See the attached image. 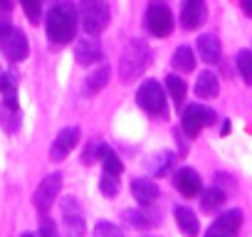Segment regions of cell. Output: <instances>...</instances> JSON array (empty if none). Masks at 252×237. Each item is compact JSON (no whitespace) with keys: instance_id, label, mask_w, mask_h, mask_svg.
I'll use <instances>...</instances> for the list:
<instances>
[{"instance_id":"1","label":"cell","mask_w":252,"mask_h":237,"mask_svg":"<svg viewBox=\"0 0 252 237\" xmlns=\"http://www.w3.org/2000/svg\"><path fill=\"white\" fill-rule=\"evenodd\" d=\"M79 28V8L74 0H52V5L45 15L47 40L52 45H67L74 40Z\"/></svg>"},{"instance_id":"2","label":"cell","mask_w":252,"mask_h":237,"mask_svg":"<svg viewBox=\"0 0 252 237\" xmlns=\"http://www.w3.org/2000/svg\"><path fill=\"white\" fill-rule=\"evenodd\" d=\"M151 62V47L144 40H131L124 47L121 59H119V77L121 82H131L144 74V69Z\"/></svg>"},{"instance_id":"3","label":"cell","mask_w":252,"mask_h":237,"mask_svg":"<svg viewBox=\"0 0 252 237\" xmlns=\"http://www.w3.org/2000/svg\"><path fill=\"white\" fill-rule=\"evenodd\" d=\"M0 52L10 62H23L30 55V45L23 30H18L8 15H0Z\"/></svg>"},{"instance_id":"4","label":"cell","mask_w":252,"mask_h":237,"mask_svg":"<svg viewBox=\"0 0 252 237\" xmlns=\"http://www.w3.org/2000/svg\"><path fill=\"white\" fill-rule=\"evenodd\" d=\"M109 3L106 0H79V23L87 35L96 37L109 28Z\"/></svg>"},{"instance_id":"5","label":"cell","mask_w":252,"mask_h":237,"mask_svg":"<svg viewBox=\"0 0 252 237\" xmlns=\"http://www.w3.org/2000/svg\"><path fill=\"white\" fill-rule=\"evenodd\" d=\"M136 101H139V106H141L149 116H154V118H166V114H168L166 91H163V87H161L156 79H146V82L139 87Z\"/></svg>"},{"instance_id":"6","label":"cell","mask_w":252,"mask_h":237,"mask_svg":"<svg viewBox=\"0 0 252 237\" xmlns=\"http://www.w3.org/2000/svg\"><path fill=\"white\" fill-rule=\"evenodd\" d=\"M215 111L205 104H190L183 109L181 114V131L188 136V139H195L205 126H213L215 124Z\"/></svg>"},{"instance_id":"7","label":"cell","mask_w":252,"mask_h":237,"mask_svg":"<svg viewBox=\"0 0 252 237\" xmlns=\"http://www.w3.org/2000/svg\"><path fill=\"white\" fill-rule=\"evenodd\" d=\"M146 28L154 37H168L173 32V13L166 0H151L146 8Z\"/></svg>"},{"instance_id":"8","label":"cell","mask_w":252,"mask_h":237,"mask_svg":"<svg viewBox=\"0 0 252 237\" xmlns=\"http://www.w3.org/2000/svg\"><path fill=\"white\" fill-rule=\"evenodd\" d=\"M60 190H62V173H50V176H45L42 183L37 185L35 195H32L35 207H37L40 212H47V210L55 205V200L60 198Z\"/></svg>"},{"instance_id":"9","label":"cell","mask_w":252,"mask_h":237,"mask_svg":"<svg viewBox=\"0 0 252 237\" xmlns=\"http://www.w3.org/2000/svg\"><path fill=\"white\" fill-rule=\"evenodd\" d=\"M62 222H64V230L69 237H82L84 235V210L82 205L77 203L74 195H67L62 198Z\"/></svg>"},{"instance_id":"10","label":"cell","mask_w":252,"mask_h":237,"mask_svg":"<svg viewBox=\"0 0 252 237\" xmlns=\"http://www.w3.org/2000/svg\"><path fill=\"white\" fill-rule=\"evenodd\" d=\"M79 136H82L79 126H64L50 146V161H64L74 151V146L79 144Z\"/></svg>"},{"instance_id":"11","label":"cell","mask_w":252,"mask_h":237,"mask_svg":"<svg viewBox=\"0 0 252 237\" xmlns=\"http://www.w3.org/2000/svg\"><path fill=\"white\" fill-rule=\"evenodd\" d=\"M208 20V5L205 0H183L181 3V25L186 30H198Z\"/></svg>"},{"instance_id":"12","label":"cell","mask_w":252,"mask_h":237,"mask_svg":"<svg viewBox=\"0 0 252 237\" xmlns=\"http://www.w3.org/2000/svg\"><path fill=\"white\" fill-rule=\"evenodd\" d=\"M173 185L183 198H198L203 193V180H200L198 171H193L188 166H183L173 173Z\"/></svg>"},{"instance_id":"13","label":"cell","mask_w":252,"mask_h":237,"mask_svg":"<svg viewBox=\"0 0 252 237\" xmlns=\"http://www.w3.org/2000/svg\"><path fill=\"white\" fill-rule=\"evenodd\" d=\"M74 59H77V64H82V67H89V64H96L99 59H104V50H101V45H99V40L96 37H87V40H79L77 45H74Z\"/></svg>"},{"instance_id":"14","label":"cell","mask_w":252,"mask_h":237,"mask_svg":"<svg viewBox=\"0 0 252 237\" xmlns=\"http://www.w3.org/2000/svg\"><path fill=\"white\" fill-rule=\"evenodd\" d=\"M124 225L134 227V230H149V227L158 225V215L151 210V205H141L136 210H126L124 212Z\"/></svg>"},{"instance_id":"15","label":"cell","mask_w":252,"mask_h":237,"mask_svg":"<svg viewBox=\"0 0 252 237\" xmlns=\"http://www.w3.org/2000/svg\"><path fill=\"white\" fill-rule=\"evenodd\" d=\"M198 57L208 64H218L220 57H222V45L218 40V35L213 32H205L198 37Z\"/></svg>"},{"instance_id":"16","label":"cell","mask_w":252,"mask_h":237,"mask_svg":"<svg viewBox=\"0 0 252 237\" xmlns=\"http://www.w3.org/2000/svg\"><path fill=\"white\" fill-rule=\"evenodd\" d=\"M131 195H134V200H136L139 205H154V203L161 198V190H158V185H156L154 180H149V178H136V180L131 183Z\"/></svg>"},{"instance_id":"17","label":"cell","mask_w":252,"mask_h":237,"mask_svg":"<svg viewBox=\"0 0 252 237\" xmlns=\"http://www.w3.org/2000/svg\"><path fill=\"white\" fill-rule=\"evenodd\" d=\"M173 217H176V222H178V227H181V232H183L186 237H195V235H198L200 222H198V217H195V212H193L190 207L176 205V207H173Z\"/></svg>"},{"instance_id":"18","label":"cell","mask_w":252,"mask_h":237,"mask_svg":"<svg viewBox=\"0 0 252 237\" xmlns=\"http://www.w3.org/2000/svg\"><path fill=\"white\" fill-rule=\"evenodd\" d=\"M220 91V79L213 72H200L195 79V96L198 99H215Z\"/></svg>"},{"instance_id":"19","label":"cell","mask_w":252,"mask_h":237,"mask_svg":"<svg viewBox=\"0 0 252 237\" xmlns=\"http://www.w3.org/2000/svg\"><path fill=\"white\" fill-rule=\"evenodd\" d=\"M173 163H176V153L161 151V153H156V156L149 161V173H151L154 178H163V176H168V173L173 171Z\"/></svg>"},{"instance_id":"20","label":"cell","mask_w":252,"mask_h":237,"mask_svg":"<svg viewBox=\"0 0 252 237\" xmlns=\"http://www.w3.org/2000/svg\"><path fill=\"white\" fill-rule=\"evenodd\" d=\"M200 195H203V198H200V207H203L205 212L220 210V207L225 205V200H227V193H225V190H222L220 185H213V188L203 190Z\"/></svg>"},{"instance_id":"21","label":"cell","mask_w":252,"mask_h":237,"mask_svg":"<svg viewBox=\"0 0 252 237\" xmlns=\"http://www.w3.org/2000/svg\"><path fill=\"white\" fill-rule=\"evenodd\" d=\"M109 77H111V67H109V64L96 67V69L87 77V82H84V91H87V94H96L99 89H104V87L109 84Z\"/></svg>"},{"instance_id":"22","label":"cell","mask_w":252,"mask_h":237,"mask_svg":"<svg viewBox=\"0 0 252 237\" xmlns=\"http://www.w3.org/2000/svg\"><path fill=\"white\" fill-rule=\"evenodd\" d=\"M99 161L104 163V171H106V173H111V176H121L124 163H121V158H119L106 144L99 146Z\"/></svg>"},{"instance_id":"23","label":"cell","mask_w":252,"mask_h":237,"mask_svg":"<svg viewBox=\"0 0 252 237\" xmlns=\"http://www.w3.org/2000/svg\"><path fill=\"white\" fill-rule=\"evenodd\" d=\"M195 55H193V50L190 47H178L176 52H173V67L178 69V72H193L195 69Z\"/></svg>"},{"instance_id":"24","label":"cell","mask_w":252,"mask_h":237,"mask_svg":"<svg viewBox=\"0 0 252 237\" xmlns=\"http://www.w3.org/2000/svg\"><path fill=\"white\" fill-rule=\"evenodd\" d=\"M215 225L222 227V230H230V232H237L240 225H242V210L232 207V210H225L215 217Z\"/></svg>"},{"instance_id":"25","label":"cell","mask_w":252,"mask_h":237,"mask_svg":"<svg viewBox=\"0 0 252 237\" xmlns=\"http://www.w3.org/2000/svg\"><path fill=\"white\" fill-rule=\"evenodd\" d=\"M166 89H168V94H171L173 104H176V106H181V104H183V99H186V91H188L186 82H183L178 74H168V77H166Z\"/></svg>"},{"instance_id":"26","label":"cell","mask_w":252,"mask_h":237,"mask_svg":"<svg viewBox=\"0 0 252 237\" xmlns=\"http://www.w3.org/2000/svg\"><path fill=\"white\" fill-rule=\"evenodd\" d=\"M235 64H237V72H240L242 82L252 84V50H240Z\"/></svg>"},{"instance_id":"27","label":"cell","mask_w":252,"mask_h":237,"mask_svg":"<svg viewBox=\"0 0 252 237\" xmlns=\"http://www.w3.org/2000/svg\"><path fill=\"white\" fill-rule=\"evenodd\" d=\"M99 190H101L106 198H114V195L121 190L119 176H111V173H106V171H104V176H101V180H99Z\"/></svg>"},{"instance_id":"28","label":"cell","mask_w":252,"mask_h":237,"mask_svg":"<svg viewBox=\"0 0 252 237\" xmlns=\"http://www.w3.org/2000/svg\"><path fill=\"white\" fill-rule=\"evenodd\" d=\"M42 3H45V0H20V5H23V10H25V15H28L30 23H40V18H42Z\"/></svg>"},{"instance_id":"29","label":"cell","mask_w":252,"mask_h":237,"mask_svg":"<svg viewBox=\"0 0 252 237\" xmlns=\"http://www.w3.org/2000/svg\"><path fill=\"white\" fill-rule=\"evenodd\" d=\"M94 237H124V232L114 222H96L94 225Z\"/></svg>"},{"instance_id":"30","label":"cell","mask_w":252,"mask_h":237,"mask_svg":"<svg viewBox=\"0 0 252 237\" xmlns=\"http://www.w3.org/2000/svg\"><path fill=\"white\" fill-rule=\"evenodd\" d=\"M37 237H60V230L55 225L52 217H47V212H42V220H40V232Z\"/></svg>"},{"instance_id":"31","label":"cell","mask_w":252,"mask_h":237,"mask_svg":"<svg viewBox=\"0 0 252 237\" xmlns=\"http://www.w3.org/2000/svg\"><path fill=\"white\" fill-rule=\"evenodd\" d=\"M99 146H101V144H92V146L84 151V156H82V158H84V163H87V166H92L94 161H99Z\"/></svg>"},{"instance_id":"32","label":"cell","mask_w":252,"mask_h":237,"mask_svg":"<svg viewBox=\"0 0 252 237\" xmlns=\"http://www.w3.org/2000/svg\"><path fill=\"white\" fill-rule=\"evenodd\" d=\"M237 232H230V230H222V227H218V225H213L208 232H205V237H235Z\"/></svg>"},{"instance_id":"33","label":"cell","mask_w":252,"mask_h":237,"mask_svg":"<svg viewBox=\"0 0 252 237\" xmlns=\"http://www.w3.org/2000/svg\"><path fill=\"white\" fill-rule=\"evenodd\" d=\"M240 8L247 18H252V0H240Z\"/></svg>"},{"instance_id":"34","label":"cell","mask_w":252,"mask_h":237,"mask_svg":"<svg viewBox=\"0 0 252 237\" xmlns=\"http://www.w3.org/2000/svg\"><path fill=\"white\" fill-rule=\"evenodd\" d=\"M13 3H15V0H0V10H3V13H10Z\"/></svg>"},{"instance_id":"35","label":"cell","mask_w":252,"mask_h":237,"mask_svg":"<svg viewBox=\"0 0 252 237\" xmlns=\"http://www.w3.org/2000/svg\"><path fill=\"white\" fill-rule=\"evenodd\" d=\"M220 131H222V134H227V131H230V121H222V129H220Z\"/></svg>"},{"instance_id":"36","label":"cell","mask_w":252,"mask_h":237,"mask_svg":"<svg viewBox=\"0 0 252 237\" xmlns=\"http://www.w3.org/2000/svg\"><path fill=\"white\" fill-rule=\"evenodd\" d=\"M20 237H35V235H32V232H25V235H20Z\"/></svg>"}]
</instances>
